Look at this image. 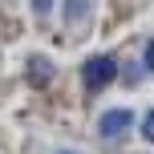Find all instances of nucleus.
Here are the masks:
<instances>
[{
  "label": "nucleus",
  "instance_id": "1",
  "mask_svg": "<svg viewBox=\"0 0 154 154\" xmlns=\"http://www.w3.org/2000/svg\"><path fill=\"white\" fill-rule=\"evenodd\" d=\"M114 77H118L114 57H89V61L81 65V81H85V89H101V85H109Z\"/></svg>",
  "mask_w": 154,
  "mask_h": 154
},
{
  "label": "nucleus",
  "instance_id": "2",
  "mask_svg": "<svg viewBox=\"0 0 154 154\" xmlns=\"http://www.w3.org/2000/svg\"><path fill=\"white\" fill-rule=\"evenodd\" d=\"M130 126H134V114H130V109H106L101 122H97V130H101V138L114 142V138H122Z\"/></svg>",
  "mask_w": 154,
  "mask_h": 154
},
{
  "label": "nucleus",
  "instance_id": "3",
  "mask_svg": "<svg viewBox=\"0 0 154 154\" xmlns=\"http://www.w3.org/2000/svg\"><path fill=\"white\" fill-rule=\"evenodd\" d=\"M142 134H146V142H154V109L142 118Z\"/></svg>",
  "mask_w": 154,
  "mask_h": 154
},
{
  "label": "nucleus",
  "instance_id": "4",
  "mask_svg": "<svg viewBox=\"0 0 154 154\" xmlns=\"http://www.w3.org/2000/svg\"><path fill=\"white\" fill-rule=\"evenodd\" d=\"M32 8H37L41 16H49V8H53V0H32Z\"/></svg>",
  "mask_w": 154,
  "mask_h": 154
},
{
  "label": "nucleus",
  "instance_id": "5",
  "mask_svg": "<svg viewBox=\"0 0 154 154\" xmlns=\"http://www.w3.org/2000/svg\"><path fill=\"white\" fill-rule=\"evenodd\" d=\"M146 69L154 73V41H150V45H146Z\"/></svg>",
  "mask_w": 154,
  "mask_h": 154
},
{
  "label": "nucleus",
  "instance_id": "6",
  "mask_svg": "<svg viewBox=\"0 0 154 154\" xmlns=\"http://www.w3.org/2000/svg\"><path fill=\"white\" fill-rule=\"evenodd\" d=\"M57 154H73V150H57Z\"/></svg>",
  "mask_w": 154,
  "mask_h": 154
}]
</instances>
